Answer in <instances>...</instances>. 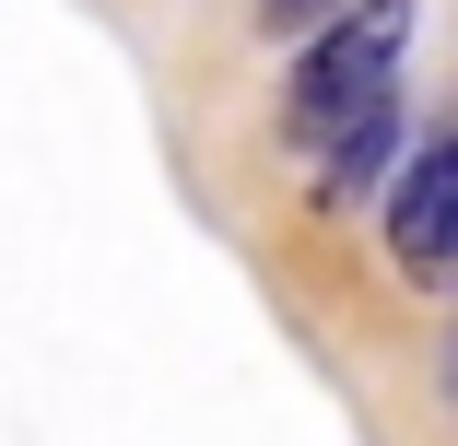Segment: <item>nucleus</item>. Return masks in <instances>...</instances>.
I'll use <instances>...</instances> for the list:
<instances>
[{
	"mask_svg": "<svg viewBox=\"0 0 458 446\" xmlns=\"http://www.w3.org/2000/svg\"><path fill=\"white\" fill-rule=\"evenodd\" d=\"M400 47H411V0H352L329 36H306L294 95H283V141L329 164L364 118H388L400 106Z\"/></svg>",
	"mask_w": 458,
	"mask_h": 446,
	"instance_id": "1",
	"label": "nucleus"
},
{
	"mask_svg": "<svg viewBox=\"0 0 458 446\" xmlns=\"http://www.w3.org/2000/svg\"><path fill=\"white\" fill-rule=\"evenodd\" d=\"M388 258L423 271V282L458 271V141H435V153L400 164V189H388Z\"/></svg>",
	"mask_w": 458,
	"mask_h": 446,
	"instance_id": "2",
	"label": "nucleus"
},
{
	"mask_svg": "<svg viewBox=\"0 0 458 446\" xmlns=\"http://www.w3.org/2000/svg\"><path fill=\"white\" fill-rule=\"evenodd\" d=\"M259 13H270V24H306V13H329V0H259Z\"/></svg>",
	"mask_w": 458,
	"mask_h": 446,
	"instance_id": "3",
	"label": "nucleus"
},
{
	"mask_svg": "<svg viewBox=\"0 0 458 446\" xmlns=\"http://www.w3.org/2000/svg\"><path fill=\"white\" fill-rule=\"evenodd\" d=\"M446 400H458V329H446Z\"/></svg>",
	"mask_w": 458,
	"mask_h": 446,
	"instance_id": "4",
	"label": "nucleus"
}]
</instances>
